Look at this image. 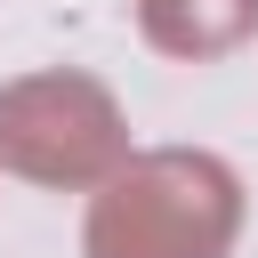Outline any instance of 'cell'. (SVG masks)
<instances>
[{
    "label": "cell",
    "instance_id": "cell-3",
    "mask_svg": "<svg viewBox=\"0 0 258 258\" xmlns=\"http://www.w3.org/2000/svg\"><path fill=\"white\" fill-rule=\"evenodd\" d=\"M258 24V0H145V32L169 56H218Z\"/></svg>",
    "mask_w": 258,
    "mask_h": 258
},
{
    "label": "cell",
    "instance_id": "cell-1",
    "mask_svg": "<svg viewBox=\"0 0 258 258\" xmlns=\"http://www.w3.org/2000/svg\"><path fill=\"white\" fill-rule=\"evenodd\" d=\"M234 177L210 153H145L89 218V258H226Z\"/></svg>",
    "mask_w": 258,
    "mask_h": 258
},
{
    "label": "cell",
    "instance_id": "cell-2",
    "mask_svg": "<svg viewBox=\"0 0 258 258\" xmlns=\"http://www.w3.org/2000/svg\"><path fill=\"white\" fill-rule=\"evenodd\" d=\"M0 145L32 177H89L113 153V105L89 81H24L0 97Z\"/></svg>",
    "mask_w": 258,
    "mask_h": 258
}]
</instances>
